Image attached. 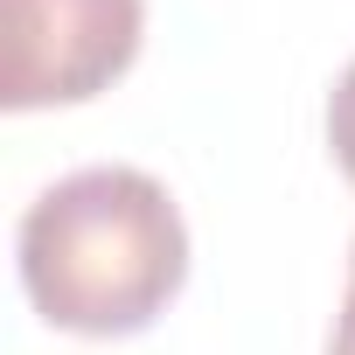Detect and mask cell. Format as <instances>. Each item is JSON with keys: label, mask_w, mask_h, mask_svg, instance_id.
Instances as JSON below:
<instances>
[{"label": "cell", "mask_w": 355, "mask_h": 355, "mask_svg": "<svg viewBox=\"0 0 355 355\" xmlns=\"http://www.w3.org/2000/svg\"><path fill=\"white\" fill-rule=\"evenodd\" d=\"M327 355H355V258H348V293H341V313H334V341Z\"/></svg>", "instance_id": "277c9868"}, {"label": "cell", "mask_w": 355, "mask_h": 355, "mask_svg": "<svg viewBox=\"0 0 355 355\" xmlns=\"http://www.w3.org/2000/svg\"><path fill=\"white\" fill-rule=\"evenodd\" d=\"M21 286L63 334H139L189 279V223L139 167H77L21 216Z\"/></svg>", "instance_id": "6da1fadb"}, {"label": "cell", "mask_w": 355, "mask_h": 355, "mask_svg": "<svg viewBox=\"0 0 355 355\" xmlns=\"http://www.w3.org/2000/svg\"><path fill=\"white\" fill-rule=\"evenodd\" d=\"M327 146H334L341 174L355 182V63L341 70V84H334V98H327Z\"/></svg>", "instance_id": "3957f363"}, {"label": "cell", "mask_w": 355, "mask_h": 355, "mask_svg": "<svg viewBox=\"0 0 355 355\" xmlns=\"http://www.w3.org/2000/svg\"><path fill=\"white\" fill-rule=\"evenodd\" d=\"M139 0H8V112L84 105L139 56Z\"/></svg>", "instance_id": "7a4b0ae2"}]
</instances>
